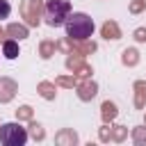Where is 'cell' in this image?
<instances>
[{
	"label": "cell",
	"instance_id": "6da1fadb",
	"mask_svg": "<svg viewBox=\"0 0 146 146\" xmlns=\"http://www.w3.org/2000/svg\"><path fill=\"white\" fill-rule=\"evenodd\" d=\"M94 21L91 16H87L84 11H71V16L66 18L64 23V30H66V36L75 39V41H84L94 34Z\"/></svg>",
	"mask_w": 146,
	"mask_h": 146
},
{
	"label": "cell",
	"instance_id": "7a4b0ae2",
	"mask_svg": "<svg viewBox=\"0 0 146 146\" xmlns=\"http://www.w3.org/2000/svg\"><path fill=\"white\" fill-rule=\"evenodd\" d=\"M46 23L50 27H59L66 23V18L71 16V0H48L46 2Z\"/></svg>",
	"mask_w": 146,
	"mask_h": 146
},
{
	"label": "cell",
	"instance_id": "3957f363",
	"mask_svg": "<svg viewBox=\"0 0 146 146\" xmlns=\"http://www.w3.org/2000/svg\"><path fill=\"white\" fill-rule=\"evenodd\" d=\"M27 141V130L21 123H2L0 125V144L5 146H23Z\"/></svg>",
	"mask_w": 146,
	"mask_h": 146
},
{
	"label": "cell",
	"instance_id": "277c9868",
	"mask_svg": "<svg viewBox=\"0 0 146 146\" xmlns=\"http://www.w3.org/2000/svg\"><path fill=\"white\" fill-rule=\"evenodd\" d=\"M2 55H5L7 59H16V57H18V43L11 41V39L5 41V43H2Z\"/></svg>",
	"mask_w": 146,
	"mask_h": 146
},
{
	"label": "cell",
	"instance_id": "5b68a950",
	"mask_svg": "<svg viewBox=\"0 0 146 146\" xmlns=\"http://www.w3.org/2000/svg\"><path fill=\"white\" fill-rule=\"evenodd\" d=\"M9 14H11V5L7 0H0V21L9 18Z\"/></svg>",
	"mask_w": 146,
	"mask_h": 146
}]
</instances>
